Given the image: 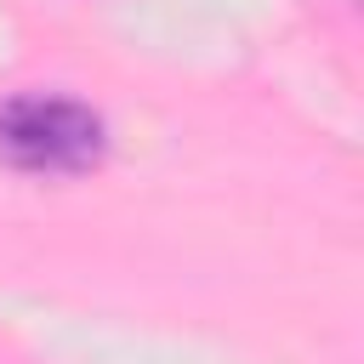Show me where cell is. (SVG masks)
<instances>
[{
	"instance_id": "1",
	"label": "cell",
	"mask_w": 364,
	"mask_h": 364,
	"mask_svg": "<svg viewBox=\"0 0 364 364\" xmlns=\"http://www.w3.org/2000/svg\"><path fill=\"white\" fill-rule=\"evenodd\" d=\"M108 159V119L63 91L0 97V165L17 176H91Z\"/></svg>"
}]
</instances>
